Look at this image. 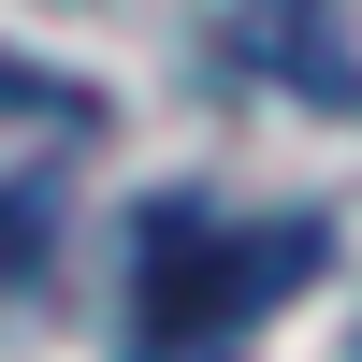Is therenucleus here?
Masks as SVG:
<instances>
[{
  "instance_id": "nucleus-1",
  "label": "nucleus",
  "mask_w": 362,
  "mask_h": 362,
  "mask_svg": "<svg viewBox=\"0 0 362 362\" xmlns=\"http://www.w3.org/2000/svg\"><path fill=\"white\" fill-rule=\"evenodd\" d=\"M319 261H334V218H203V203H145V232H131L145 348H174V362L232 348L247 319H276Z\"/></svg>"
},
{
  "instance_id": "nucleus-3",
  "label": "nucleus",
  "mask_w": 362,
  "mask_h": 362,
  "mask_svg": "<svg viewBox=\"0 0 362 362\" xmlns=\"http://www.w3.org/2000/svg\"><path fill=\"white\" fill-rule=\"evenodd\" d=\"M58 247V174H0V290H29Z\"/></svg>"
},
{
  "instance_id": "nucleus-2",
  "label": "nucleus",
  "mask_w": 362,
  "mask_h": 362,
  "mask_svg": "<svg viewBox=\"0 0 362 362\" xmlns=\"http://www.w3.org/2000/svg\"><path fill=\"white\" fill-rule=\"evenodd\" d=\"M232 44H247V73L261 87H305V102H362V58L334 44V15H319V0H247V29H232Z\"/></svg>"
}]
</instances>
